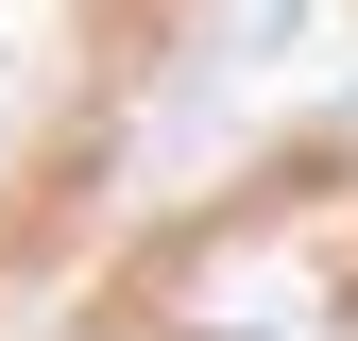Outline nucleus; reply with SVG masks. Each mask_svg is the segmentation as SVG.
<instances>
[{"instance_id": "obj_1", "label": "nucleus", "mask_w": 358, "mask_h": 341, "mask_svg": "<svg viewBox=\"0 0 358 341\" xmlns=\"http://www.w3.org/2000/svg\"><path fill=\"white\" fill-rule=\"evenodd\" d=\"M69 341H358V154H273L205 188L69 307Z\"/></svg>"}, {"instance_id": "obj_2", "label": "nucleus", "mask_w": 358, "mask_h": 341, "mask_svg": "<svg viewBox=\"0 0 358 341\" xmlns=\"http://www.w3.org/2000/svg\"><path fill=\"white\" fill-rule=\"evenodd\" d=\"M171 17L188 0H0V273L52 239V205L120 137V103H137Z\"/></svg>"}]
</instances>
